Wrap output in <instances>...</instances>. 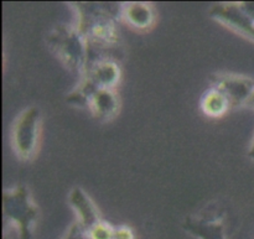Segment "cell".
Segmentation results:
<instances>
[{"instance_id":"6da1fadb","label":"cell","mask_w":254,"mask_h":239,"mask_svg":"<svg viewBox=\"0 0 254 239\" xmlns=\"http://www.w3.org/2000/svg\"><path fill=\"white\" fill-rule=\"evenodd\" d=\"M116 5L81 4L79 5V32L86 39L88 59L99 50L112 49L118 42L114 15L122 10H113ZM121 15V12H119Z\"/></svg>"},{"instance_id":"7a4b0ae2","label":"cell","mask_w":254,"mask_h":239,"mask_svg":"<svg viewBox=\"0 0 254 239\" xmlns=\"http://www.w3.org/2000/svg\"><path fill=\"white\" fill-rule=\"evenodd\" d=\"M50 45L60 60L74 72L86 73L88 64V46L79 30L60 26L50 36Z\"/></svg>"},{"instance_id":"3957f363","label":"cell","mask_w":254,"mask_h":239,"mask_svg":"<svg viewBox=\"0 0 254 239\" xmlns=\"http://www.w3.org/2000/svg\"><path fill=\"white\" fill-rule=\"evenodd\" d=\"M4 213L19 228L21 239H32V225L36 221L37 208L30 200L29 191L25 186H17L2 195Z\"/></svg>"},{"instance_id":"277c9868","label":"cell","mask_w":254,"mask_h":239,"mask_svg":"<svg viewBox=\"0 0 254 239\" xmlns=\"http://www.w3.org/2000/svg\"><path fill=\"white\" fill-rule=\"evenodd\" d=\"M40 112L36 107L25 109L12 130V143L17 156L22 160H29L36 151L40 138Z\"/></svg>"},{"instance_id":"5b68a950","label":"cell","mask_w":254,"mask_h":239,"mask_svg":"<svg viewBox=\"0 0 254 239\" xmlns=\"http://www.w3.org/2000/svg\"><path fill=\"white\" fill-rule=\"evenodd\" d=\"M213 88L226 97L231 108L246 106L254 92V81L236 74H220L212 78Z\"/></svg>"},{"instance_id":"8992f818","label":"cell","mask_w":254,"mask_h":239,"mask_svg":"<svg viewBox=\"0 0 254 239\" xmlns=\"http://www.w3.org/2000/svg\"><path fill=\"white\" fill-rule=\"evenodd\" d=\"M210 16L254 41V20L243 11L240 2L213 5Z\"/></svg>"},{"instance_id":"52a82bcc","label":"cell","mask_w":254,"mask_h":239,"mask_svg":"<svg viewBox=\"0 0 254 239\" xmlns=\"http://www.w3.org/2000/svg\"><path fill=\"white\" fill-rule=\"evenodd\" d=\"M121 69L118 64L109 60H99L89 64L84 73V78L88 79L97 89H112L119 81Z\"/></svg>"},{"instance_id":"ba28073f","label":"cell","mask_w":254,"mask_h":239,"mask_svg":"<svg viewBox=\"0 0 254 239\" xmlns=\"http://www.w3.org/2000/svg\"><path fill=\"white\" fill-rule=\"evenodd\" d=\"M69 203L78 215V223L86 232L91 231L97 223L102 221L93 202L82 188L76 187L72 190L69 195Z\"/></svg>"},{"instance_id":"9c48e42d","label":"cell","mask_w":254,"mask_h":239,"mask_svg":"<svg viewBox=\"0 0 254 239\" xmlns=\"http://www.w3.org/2000/svg\"><path fill=\"white\" fill-rule=\"evenodd\" d=\"M184 230L200 239H226L223 222L218 218L188 217L184 222Z\"/></svg>"},{"instance_id":"30bf717a","label":"cell","mask_w":254,"mask_h":239,"mask_svg":"<svg viewBox=\"0 0 254 239\" xmlns=\"http://www.w3.org/2000/svg\"><path fill=\"white\" fill-rule=\"evenodd\" d=\"M121 15L127 24L138 30H146L153 25V7L146 2H129L122 6Z\"/></svg>"},{"instance_id":"8fae6325","label":"cell","mask_w":254,"mask_h":239,"mask_svg":"<svg viewBox=\"0 0 254 239\" xmlns=\"http://www.w3.org/2000/svg\"><path fill=\"white\" fill-rule=\"evenodd\" d=\"M89 108L96 118L107 120L116 116L119 109V101L112 89H98L91 99Z\"/></svg>"},{"instance_id":"7c38bea8","label":"cell","mask_w":254,"mask_h":239,"mask_svg":"<svg viewBox=\"0 0 254 239\" xmlns=\"http://www.w3.org/2000/svg\"><path fill=\"white\" fill-rule=\"evenodd\" d=\"M202 106L203 112H205L207 116L213 117V118H217V117H222L223 114H226L228 112V109L231 108L230 103L226 99V97L223 96L221 92H218L216 88H212L211 91L206 92V94L202 98Z\"/></svg>"},{"instance_id":"4fadbf2b","label":"cell","mask_w":254,"mask_h":239,"mask_svg":"<svg viewBox=\"0 0 254 239\" xmlns=\"http://www.w3.org/2000/svg\"><path fill=\"white\" fill-rule=\"evenodd\" d=\"M114 232L116 228L112 227L106 221H101L86 233L88 239H114Z\"/></svg>"},{"instance_id":"5bb4252c","label":"cell","mask_w":254,"mask_h":239,"mask_svg":"<svg viewBox=\"0 0 254 239\" xmlns=\"http://www.w3.org/2000/svg\"><path fill=\"white\" fill-rule=\"evenodd\" d=\"M64 239H88V236H87L86 231L82 228V226L77 222L69 228L68 233H67Z\"/></svg>"},{"instance_id":"9a60e30c","label":"cell","mask_w":254,"mask_h":239,"mask_svg":"<svg viewBox=\"0 0 254 239\" xmlns=\"http://www.w3.org/2000/svg\"><path fill=\"white\" fill-rule=\"evenodd\" d=\"M114 239H135L133 231L129 227H117L114 232Z\"/></svg>"},{"instance_id":"2e32d148","label":"cell","mask_w":254,"mask_h":239,"mask_svg":"<svg viewBox=\"0 0 254 239\" xmlns=\"http://www.w3.org/2000/svg\"><path fill=\"white\" fill-rule=\"evenodd\" d=\"M248 156H250V159H252L254 161V138H253L252 144H251L250 146V150H248Z\"/></svg>"},{"instance_id":"e0dca14e","label":"cell","mask_w":254,"mask_h":239,"mask_svg":"<svg viewBox=\"0 0 254 239\" xmlns=\"http://www.w3.org/2000/svg\"><path fill=\"white\" fill-rule=\"evenodd\" d=\"M246 106L254 109V92L252 93V96H251V98L248 99V102H247V104H246Z\"/></svg>"}]
</instances>
